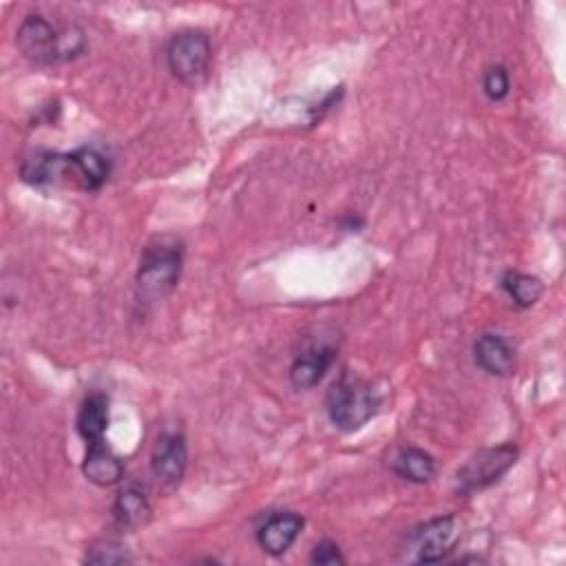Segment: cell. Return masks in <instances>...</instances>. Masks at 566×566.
Instances as JSON below:
<instances>
[{"label":"cell","mask_w":566,"mask_h":566,"mask_svg":"<svg viewBox=\"0 0 566 566\" xmlns=\"http://www.w3.org/2000/svg\"><path fill=\"white\" fill-rule=\"evenodd\" d=\"M16 45L34 64H64L87 51V36L75 25H53L40 14L23 19L16 32Z\"/></svg>","instance_id":"obj_1"},{"label":"cell","mask_w":566,"mask_h":566,"mask_svg":"<svg viewBox=\"0 0 566 566\" xmlns=\"http://www.w3.org/2000/svg\"><path fill=\"white\" fill-rule=\"evenodd\" d=\"M184 241L178 234H157L142 251L135 273V288L144 303L169 297L182 277Z\"/></svg>","instance_id":"obj_2"},{"label":"cell","mask_w":566,"mask_h":566,"mask_svg":"<svg viewBox=\"0 0 566 566\" xmlns=\"http://www.w3.org/2000/svg\"><path fill=\"white\" fill-rule=\"evenodd\" d=\"M381 408V394L368 381L352 372H344L326 396V414L330 423L346 434L363 430Z\"/></svg>","instance_id":"obj_3"},{"label":"cell","mask_w":566,"mask_h":566,"mask_svg":"<svg viewBox=\"0 0 566 566\" xmlns=\"http://www.w3.org/2000/svg\"><path fill=\"white\" fill-rule=\"evenodd\" d=\"M518 456L520 449L514 443L475 451L456 471V492L460 496H473L494 487V484H498L503 475H507L509 469L518 462Z\"/></svg>","instance_id":"obj_4"},{"label":"cell","mask_w":566,"mask_h":566,"mask_svg":"<svg viewBox=\"0 0 566 566\" xmlns=\"http://www.w3.org/2000/svg\"><path fill=\"white\" fill-rule=\"evenodd\" d=\"M213 60V45L206 32L186 29L171 38L167 47L169 71L184 85H197L206 77Z\"/></svg>","instance_id":"obj_5"},{"label":"cell","mask_w":566,"mask_h":566,"mask_svg":"<svg viewBox=\"0 0 566 566\" xmlns=\"http://www.w3.org/2000/svg\"><path fill=\"white\" fill-rule=\"evenodd\" d=\"M460 540V522L456 516H438L419 525L412 533L417 562L434 564L445 559Z\"/></svg>","instance_id":"obj_6"},{"label":"cell","mask_w":566,"mask_h":566,"mask_svg":"<svg viewBox=\"0 0 566 566\" xmlns=\"http://www.w3.org/2000/svg\"><path fill=\"white\" fill-rule=\"evenodd\" d=\"M189 467V445L182 432H165L153 447L150 454V471L153 475L167 484V487H178Z\"/></svg>","instance_id":"obj_7"},{"label":"cell","mask_w":566,"mask_h":566,"mask_svg":"<svg viewBox=\"0 0 566 566\" xmlns=\"http://www.w3.org/2000/svg\"><path fill=\"white\" fill-rule=\"evenodd\" d=\"M69 173L71 186L94 193L107 184L111 176V161L98 148L83 146L69 153Z\"/></svg>","instance_id":"obj_8"},{"label":"cell","mask_w":566,"mask_h":566,"mask_svg":"<svg viewBox=\"0 0 566 566\" xmlns=\"http://www.w3.org/2000/svg\"><path fill=\"white\" fill-rule=\"evenodd\" d=\"M303 518L294 511L270 514L257 529V544L264 553L279 557L292 549V544L303 531Z\"/></svg>","instance_id":"obj_9"},{"label":"cell","mask_w":566,"mask_h":566,"mask_svg":"<svg viewBox=\"0 0 566 566\" xmlns=\"http://www.w3.org/2000/svg\"><path fill=\"white\" fill-rule=\"evenodd\" d=\"M475 365L490 376H509L516 368L514 346L496 333H484L473 344Z\"/></svg>","instance_id":"obj_10"},{"label":"cell","mask_w":566,"mask_h":566,"mask_svg":"<svg viewBox=\"0 0 566 566\" xmlns=\"http://www.w3.org/2000/svg\"><path fill=\"white\" fill-rule=\"evenodd\" d=\"M337 359V350L333 346H312L294 357L290 368V383L297 389L316 387L323 376L328 374Z\"/></svg>","instance_id":"obj_11"},{"label":"cell","mask_w":566,"mask_h":566,"mask_svg":"<svg viewBox=\"0 0 566 566\" xmlns=\"http://www.w3.org/2000/svg\"><path fill=\"white\" fill-rule=\"evenodd\" d=\"M83 473L89 482L98 484V487H113L124 478V462L122 458L107 445V441L89 443Z\"/></svg>","instance_id":"obj_12"},{"label":"cell","mask_w":566,"mask_h":566,"mask_svg":"<svg viewBox=\"0 0 566 566\" xmlns=\"http://www.w3.org/2000/svg\"><path fill=\"white\" fill-rule=\"evenodd\" d=\"M153 509L148 503L146 492L140 484H127L122 487L113 501V520L120 529L135 531L150 522Z\"/></svg>","instance_id":"obj_13"},{"label":"cell","mask_w":566,"mask_h":566,"mask_svg":"<svg viewBox=\"0 0 566 566\" xmlns=\"http://www.w3.org/2000/svg\"><path fill=\"white\" fill-rule=\"evenodd\" d=\"M75 427L87 445L105 441V434L109 430V398L100 392L89 394L77 410Z\"/></svg>","instance_id":"obj_14"},{"label":"cell","mask_w":566,"mask_h":566,"mask_svg":"<svg viewBox=\"0 0 566 566\" xmlns=\"http://www.w3.org/2000/svg\"><path fill=\"white\" fill-rule=\"evenodd\" d=\"M392 471L408 482L427 484L436 478L438 467L430 451L421 447H402L392 462Z\"/></svg>","instance_id":"obj_15"},{"label":"cell","mask_w":566,"mask_h":566,"mask_svg":"<svg viewBox=\"0 0 566 566\" xmlns=\"http://www.w3.org/2000/svg\"><path fill=\"white\" fill-rule=\"evenodd\" d=\"M501 288L514 301V305L527 310L535 305L544 294V284L535 275H527L520 270H507L501 279Z\"/></svg>","instance_id":"obj_16"},{"label":"cell","mask_w":566,"mask_h":566,"mask_svg":"<svg viewBox=\"0 0 566 566\" xmlns=\"http://www.w3.org/2000/svg\"><path fill=\"white\" fill-rule=\"evenodd\" d=\"M482 92L492 103H503L511 94V77L505 64H492L482 75Z\"/></svg>","instance_id":"obj_17"},{"label":"cell","mask_w":566,"mask_h":566,"mask_svg":"<svg viewBox=\"0 0 566 566\" xmlns=\"http://www.w3.org/2000/svg\"><path fill=\"white\" fill-rule=\"evenodd\" d=\"M85 562L89 564H124V562H131V557L127 555V551L113 542H105L100 546H94Z\"/></svg>","instance_id":"obj_18"},{"label":"cell","mask_w":566,"mask_h":566,"mask_svg":"<svg viewBox=\"0 0 566 566\" xmlns=\"http://www.w3.org/2000/svg\"><path fill=\"white\" fill-rule=\"evenodd\" d=\"M312 564H321V566H337V564H346V557L339 549L337 542L333 540H321L310 555Z\"/></svg>","instance_id":"obj_19"},{"label":"cell","mask_w":566,"mask_h":566,"mask_svg":"<svg viewBox=\"0 0 566 566\" xmlns=\"http://www.w3.org/2000/svg\"><path fill=\"white\" fill-rule=\"evenodd\" d=\"M341 224H344V228H346V230H354V232H359V230L363 228V224H365V221H363L361 217H352V215H348V217H346Z\"/></svg>","instance_id":"obj_20"}]
</instances>
